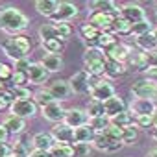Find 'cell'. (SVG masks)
<instances>
[{"label":"cell","mask_w":157,"mask_h":157,"mask_svg":"<svg viewBox=\"0 0 157 157\" xmlns=\"http://www.w3.org/2000/svg\"><path fill=\"white\" fill-rule=\"evenodd\" d=\"M39 37H41V43H44V41H52V39H59L54 24H43V26L39 28Z\"/></svg>","instance_id":"obj_35"},{"label":"cell","mask_w":157,"mask_h":157,"mask_svg":"<svg viewBox=\"0 0 157 157\" xmlns=\"http://www.w3.org/2000/svg\"><path fill=\"white\" fill-rule=\"evenodd\" d=\"M87 115H89V118L105 117V109H104V104H102V102H96V100H91V102L87 104Z\"/></svg>","instance_id":"obj_33"},{"label":"cell","mask_w":157,"mask_h":157,"mask_svg":"<svg viewBox=\"0 0 157 157\" xmlns=\"http://www.w3.org/2000/svg\"><path fill=\"white\" fill-rule=\"evenodd\" d=\"M54 26H56L57 37H59L61 41H65L67 37H70V33H72V28H70L67 22H57V24H54Z\"/></svg>","instance_id":"obj_42"},{"label":"cell","mask_w":157,"mask_h":157,"mask_svg":"<svg viewBox=\"0 0 157 157\" xmlns=\"http://www.w3.org/2000/svg\"><path fill=\"white\" fill-rule=\"evenodd\" d=\"M11 155H15V157H30V148L24 146L22 142H15L13 148H11Z\"/></svg>","instance_id":"obj_43"},{"label":"cell","mask_w":157,"mask_h":157,"mask_svg":"<svg viewBox=\"0 0 157 157\" xmlns=\"http://www.w3.org/2000/svg\"><path fill=\"white\" fill-rule=\"evenodd\" d=\"M96 133L94 129L87 124V126H82V128H76L74 129V142H83V144H91L94 140Z\"/></svg>","instance_id":"obj_20"},{"label":"cell","mask_w":157,"mask_h":157,"mask_svg":"<svg viewBox=\"0 0 157 157\" xmlns=\"http://www.w3.org/2000/svg\"><path fill=\"white\" fill-rule=\"evenodd\" d=\"M131 124H133V115L128 113V111H124V113H120V115H117V117L111 118V126L120 128V129H126V128H129Z\"/></svg>","instance_id":"obj_29"},{"label":"cell","mask_w":157,"mask_h":157,"mask_svg":"<svg viewBox=\"0 0 157 157\" xmlns=\"http://www.w3.org/2000/svg\"><path fill=\"white\" fill-rule=\"evenodd\" d=\"M11 155V150H10V146L6 144V142H2L0 140V157H10Z\"/></svg>","instance_id":"obj_51"},{"label":"cell","mask_w":157,"mask_h":157,"mask_svg":"<svg viewBox=\"0 0 157 157\" xmlns=\"http://www.w3.org/2000/svg\"><path fill=\"white\" fill-rule=\"evenodd\" d=\"M105 74H107L109 78L122 76V74H126V67H124V63H118V61H111V59H107V65H105Z\"/></svg>","instance_id":"obj_30"},{"label":"cell","mask_w":157,"mask_h":157,"mask_svg":"<svg viewBox=\"0 0 157 157\" xmlns=\"http://www.w3.org/2000/svg\"><path fill=\"white\" fill-rule=\"evenodd\" d=\"M41 44H43V48L46 50V54H52V56H59V54L63 52V48H65V44H63L61 39L44 41V43H41Z\"/></svg>","instance_id":"obj_31"},{"label":"cell","mask_w":157,"mask_h":157,"mask_svg":"<svg viewBox=\"0 0 157 157\" xmlns=\"http://www.w3.org/2000/svg\"><path fill=\"white\" fill-rule=\"evenodd\" d=\"M89 126L94 129V133H104L109 126H111V120L107 117H98V118H89Z\"/></svg>","instance_id":"obj_32"},{"label":"cell","mask_w":157,"mask_h":157,"mask_svg":"<svg viewBox=\"0 0 157 157\" xmlns=\"http://www.w3.org/2000/svg\"><path fill=\"white\" fill-rule=\"evenodd\" d=\"M37 113V104L28 98V100H15L11 104V115L21 117V118H30Z\"/></svg>","instance_id":"obj_5"},{"label":"cell","mask_w":157,"mask_h":157,"mask_svg":"<svg viewBox=\"0 0 157 157\" xmlns=\"http://www.w3.org/2000/svg\"><path fill=\"white\" fill-rule=\"evenodd\" d=\"M11 91H13L15 100H28L30 98V91L26 87H11Z\"/></svg>","instance_id":"obj_47"},{"label":"cell","mask_w":157,"mask_h":157,"mask_svg":"<svg viewBox=\"0 0 157 157\" xmlns=\"http://www.w3.org/2000/svg\"><path fill=\"white\" fill-rule=\"evenodd\" d=\"M2 65H4V63H0V68H2Z\"/></svg>","instance_id":"obj_60"},{"label":"cell","mask_w":157,"mask_h":157,"mask_svg":"<svg viewBox=\"0 0 157 157\" xmlns=\"http://www.w3.org/2000/svg\"><path fill=\"white\" fill-rule=\"evenodd\" d=\"M32 67L30 59L24 57V59H19V61H13V72H28Z\"/></svg>","instance_id":"obj_45"},{"label":"cell","mask_w":157,"mask_h":157,"mask_svg":"<svg viewBox=\"0 0 157 157\" xmlns=\"http://www.w3.org/2000/svg\"><path fill=\"white\" fill-rule=\"evenodd\" d=\"M33 102H35V104H41V107H43V105H48V104H52V102H56V100L52 98V94H50L48 89H46V91H39V93H35Z\"/></svg>","instance_id":"obj_41"},{"label":"cell","mask_w":157,"mask_h":157,"mask_svg":"<svg viewBox=\"0 0 157 157\" xmlns=\"http://www.w3.org/2000/svg\"><path fill=\"white\" fill-rule=\"evenodd\" d=\"M146 82L157 87V68H148L146 70Z\"/></svg>","instance_id":"obj_49"},{"label":"cell","mask_w":157,"mask_h":157,"mask_svg":"<svg viewBox=\"0 0 157 157\" xmlns=\"http://www.w3.org/2000/svg\"><path fill=\"white\" fill-rule=\"evenodd\" d=\"M80 32H82V35H83V39H85L87 43H89V41H96L98 35H100V32H98L93 24H89V22L83 24V26L80 28Z\"/></svg>","instance_id":"obj_37"},{"label":"cell","mask_w":157,"mask_h":157,"mask_svg":"<svg viewBox=\"0 0 157 157\" xmlns=\"http://www.w3.org/2000/svg\"><path fill=\"white\" fill-rule=\"evenodd\" d=\"M131 33H133L135 37H140V35L151 33V24H150V21L146 19V21H142V22H137V24H133V30H131Z\"/></svg>","instance_id":"obj_38"},{"label":"cell","mask_w":157,"mask_h":157,"mask_svg":"<svg viewBox=\"0 0 157 157\" xmlns=\"http://www.w3.org/2000/svg\"><path fill=\"white\" fill-rule=\"evenodd\" d=\"M41 113H43V117L46 118V120H52V122H61L63 118H65V109H63V105L59 104V102H52V104H48V105H43L41 107Z\"/></svg>","instance_id":"obj_16"},{"label":"cell","mask_w":157,"mask_h":157,"mask_svg":"<svg viewBox=\"0 0 157 157\" xmlns=\"http://www.w3.org/2000/svg\"><path fill=\"white\" fill-rule=\"evenodd\" d=\"M2 91H4V89H2V80H0V93H2Z\"/></svg>","instance_id":"obj_58"},{"label":"cell","mask_w":157,"mask_h":157,"mask_svg":"<svg viewBox=\"0 0 157 157\" xmlns=\"http://www.w3.org/2000/svg\"><path fill=\"white\" fill-rule=\"evenodd\" d=\"M155 104L153 100H144V98H135L131 102V113L133 117H146V115H153L155 113Z\"/></svg>","instance_id":"obj_15"},{"label":"cell","mask_w":157,"mask_h":157,"mask_svg":"<svg viewBox=\"0 0 157 157\" xmlns=\"http://www.w3.org/2000/svg\"><path fill=\"white\" fill-rule=\"evenodd\" d=\"M78 15V6L70 4V2H59V8L56 11V15L52 17V24L57 22H68L70 19H74Z\"/></svg>","instance_id":"obj_11"},{"label":"cell","mask_w":157,"mask_h":157,"mask_svg":"<svg viewBox=\"0 0 157 157\" xmlns=\"http://www.w3.org/2000/svg\"><path fill=\"white\" fill-rule=\"evenodd\" d=\"M129 65H131L135 70H144V72L150 68L144 52H131V54H129Z\"/></svg>","instance_id":"obj_25"},{"label":"cell","mask_w":157,"mask_h":157,"mask_svg":"<svg viewBox=\"0 0 157 157\" xmlns=\"http://www.w3.org/2000/svg\"><path fill=\"white\" fill-rule=\"evenodd\" d=\"M135 43H137V46L144 52V54H148V52H153L155 48H157V41H155V37L151 35V33H146V35H140V37H135Z\"/></svg>","instance_id":"obj_24"},{"label":"cell","mask_w":157,"mask_h":157,"mask_svg":"<svg viewBox=\"0 0 157 157\" xmlns=\"http://www.w3.org/2000/svg\"><path fill=\"white\" fill-rule=\"evenodd\" d=\"M104 109H105V117L111 120L113 117H117V115H120V113H124L126 111V105H124V100L120 98V96H113V98H109V100H105L104 102Z\"/></svg>","instance_id":"obj_17"},{"label":"cell","mask_w":157,"mask_h":157,"mask_svg":"<svg viewBox=\"0 0 157 157\" xmlns=\"http://www.w3.org/2000/svg\"><path fill=\"white\" fill-rule=\"evenodd\" d=\"M120 17L124 21H128L129 24H137V22L146 21V13L139 4H124L120 8Z\"/></svg>","instance_id":"obj_6"},{"label":"cell","mask_w":157,"mask_h":157,"mask_svg":"<svg viewBox=\"0 0 157 157\" xmlns=\"http://www.w3.org/2000/svg\"><path fill=\"white\" fill-rule=\"evenodd\" d=\"M57 8H59V2H56V0H37V2H35V10L41 15L50 17V19L56 15Z\"/></svg>","instance_id":"obj_23"},{"label":"cell","mask_w":157,"mask_h":157,"mask_svg":"<svg viewBox=\"0 0 157 157\" xmlns=\"http://www.w3.org/2000/svg\"><path fill=\"white\" fill-rule=\"evenodd\" d=\"M74 157H91V144H83V142H74Z\"/></svg>","instance_id":"obj_39"},{"label":"cell","mask_w":157,"mask_h":157,"mask_svg":"<svg viewBox=\"0 0 157 157\" xmlns=\"http://www.w3.org/2000/svg\"><path fill=\"white\" fill-rule=\"evenodd\" d=\"M131 93H133V96H135V98L153 100V96L157 94V87H155V85H151V83H150V82H146V80H140V82L133 83Z\"/></svg>","instance_id":"obj_12"},{"label":"cell","mask_w":157,"mask_h":157,"mask_svg":"<svg viewBox=\"0 0 157 157\" xmlns=\"http://www.w3.org/2000/svg\"><path fill=\"white\" fill-rule=\"evenodd\" d=\"M113 28H115V32H117V33H120V35H128V33H131L133 24H129V22H128V21H124L122 17H117V21H115Z\"/></svg>","instance_id":"obj_36"},{"label":"cell","mask_w":157,"mask_h":157,"mask_svg":"<svg viewBox=\"0 0 157 157\" xmlns=\"http://www.w3.org/2000/svg\"><path fill=\"white\" fill-rule=\"evenodd\" d=\"M10 157H15V155H10Z\"/></svg>","instance_id":"obj_61"},{"label":"cell","mask_w":157,"mask_h":157,"mask_svg":"<svg viewBox=\"0 0 157 157\" xmlns=\"http://www.w3.org/2000/svg\"><path fill=\"white\" fill-rule=\"evenodd\" d=\"M11 82L15 83L13 87H24L30 80H28V72H13V78Z\"/></svg>","instance_id":"obj_44"},{"label":"cell","mask_w":157,"mask_h":157,"mask_svg":"<svg viewBox=\"0 0 157 157\" xmlns=\"http://www.w3.org/2000/svg\"><path fill=\"white\" fill-rule=\"evenodd\" d=\"M146 157H157V148H155V150H151V151H150Z\"/></svg>","instance_id":"obj_55"},{"label":"cell","mask_w":157,"mask_h":157,"mask_svg":"<svg viewBox=\"0 0 157 157\" xmlns=\"http://www.w3.org/2000/svg\"><path fill=\"white\" fill-rule=\"evenodd\" d=\"M50 135H52V139H54L57 144H61V146H63V144H70V142L74 140V129L68 128V126L63 124V122L56 124V126L52 128Z\"/></svg>","instance_id":"obj_10"},{"label":"cell","mask_w":157,"mask_h":157,"mask_svg":"<svg viewBox=\"0 0 157 157\" xmlns=\"http://www.w3.org/2000/svg\"><path fill=\"white\" fill-rule=\"evenodd\" d=\"M63 124H67V126L72 128V129L82 128V126H87V124H89V115H87V111H83V109H68V111L65 113Z\"/></svg>","instance_id":"obj_8"},{"label":"cell","mask_w":157,"mask_h":157,"mask_svg":"<svg viewBox=\"0 0 157 157\" xmlns=\"http://www.w3.org/2000/svg\"><path fill=\"white\" fill-rule=\"evenodd\" d=\"M46 78H48V70L43 67V63H32V67L28 70V80L33 85H41L46 82Z\"/></svg>","instance_id":"obj_18"},{"label":"cell","mask_w":157,"mask_h":157,"mask_svg":"<svg viewBox=\"0 0 157 157\" xmlns=\"http://www.w3.org/2000/svg\"><path fill=\"white\" fill-rule=\"evenodd\" d=\"M8 137H10V131L6 129V126H4V124H0V140L6 142V140H8Z\"/></svg>","instance_id":"obj_52"},{"label":"cell","mask_w":157,"mask_h":157,"mask_svg":"<svg viewBox=\"0 0 157 157\" xmlns=\"http://www.w3.org/2000/svg\"><path fill=\"white\" fill-rule=\"evenodd\" d=\"M151 135H153V139H155V140H157V126H155V128H153V131H151Z\"/></svg>","instance_id":"obj_56"},{"label":"cell","mask_w":157,"mask_h":157,"mask_svg":"<svg viewBox=\"0 0 157 157\" xmlns=\"http://www.w3.org/2000/svg\"><path fill=\"white\" fill-rule=\"evenodd\" d=\"M83 63H85V70L91 76H102V74H105L107 56L100 48H89L83 54Z\"/></svg>","instance_id":"obj_3"},{"label":"cell","mask_w":157,"mask_h":157,"mask_svg":"<svg viewBox=\"0 0 157 157\" xmlns=\"http://www.w3.org/2000/svg\"><path fill=\"white\" fill-rule=\"evenodd\" d=\"M30 157H50V151H41V150H33L30 153Z\"/></svg>","instance_id":"obj_53"},{"label":"cell","mask_w":157,"mask_h":157,"mask_svg":"<svg viewBox=\"0 0 157 157\" xmlns=\"http://www.w3.org/2000/svg\"><path fill=\"white\" fill-rule=\"evenodd\" d=\"M48 93L52 94V98H54L56 102H61V100H67V98L72 94V89H70V83H68V82L57 80V82L50 83Z\"/></svg>","instance_id":"obj_13"},{"label":"cell","mask_w":157,"mask_h":157,"mask_svg":"<svg viewBox=\"0 0 157 157\" xmlns=\"http://www.w3.org/2000/svg\"><path fill=\"white\" fill-rule=\"evenodd\" d=\"M146 59H148V67L150 68H157V50L148 52L146 54Z\"/></svg>","instance_id":"obj_50"},{"label":"cell","mask_w":157,"mask_h":157,"mask_svg":"<svg viewBox=\"0 0 157 157\" xmlns=\"http://www.w3.org/2000/svg\"><path fill=\"white\" fill-rule=\"evenodd\" d=\"M115 44H118L117 43V37L113 33H109V32L100 33L98 39H96V48H100V50H111Z\"/></svg>","instance_id":"obj_27"},{"label":"cell","mask_w":157,"mask_h":157,"mask_svg":"<svg viewBox=\"0 0 157 157\" xmlns=\"http://www.w3.org/2000/svg\"><path fill=\"white\" fill-rule=\"evenodd\" d=\"M41 63H43V67H44L48 72H57V70H61V67H63L61 56H52V54H46Z\"/></svg>","instance_id":"obj_26"},{"label":"cell","mask_w":157,"mask_h":157,"mask_svg":"<svg viewBox=\"0 0 157 157\" xmlns=\"http://www.w3.org/2000/svg\"><path fill=\"white\" fill-rule=\"evenodd\" d=\"M151 35H153V37H155V41H157V28H155V30H151Z\"/></svg>","instance_id":"obj_57"},{"label":"cell","mask_w":157,"mask_h":157,"mask_svg":"<svg viewBox=\"0 0 157 157\" xmlns=\"http://www.w3.org/2000/svg\"><path fill=\"white\" fill-rule=\"evenodd\" d=\"M6 107H8V102H6V100H4L2 96H0V111H4Z\"/></svg>","instance_id":"obj_54"},{"label":"cell","mask_w":157,"mask_h":157,"mask_svg":"<svg viewBox=\"0 0 157 157\" xmlns=\"http://www.w3.org/2000/svg\"><path fill=\"white\" fill-rule=\"evenodd\" d=\"M93 8L98 13H109V15H115L118 10L117 2H111V0H96V2H93Z\"/></svg>","instance_id":"obj_28"},{"label":"cell","mask_w":157,"mask_h":157,"mask_svg":"<svg viewBox=\"0 0 157 157\" xmlns=\"http://www.w3.org/2000/svg\"><path fill=\"white\" fill-rule=\"evenodd\" d=\"M155 13H157V4H155Z\"/></svg>","instance_id":"obj_59"},{"label":"cell","mask_w":157,"mask_h":157,"mask_svg":"<svg viewBox=\"0 0 157 157\" xmlns=\"http://www.w3.org/2000/svg\"><path fill=\"white\" fill-rule=\"evenodd\" d=\"M26 28H28V17L19 8L0 10V30H4L8 33H13V35H19Z\"/></svg>","instance_id":"obj_1"},{"label":"cell","mask_w":157,"mask_h":157,"mask_svg":"<svg viewBox=\"0 0 157 157\" xmlns=\"http://www.w3.org/2000/svg\"><path fill=\"white\" fill-rule=\"evenodd\" d=\"M50 157H74V148L72 144H57L50 150Z\"/></svg>","instance_id":"obj_34"},{"label":"cell","mask_w":157,"mask_h":157,"mask_svg":"<svg viewBox=\"0 0 157 157\" xmlns=\"http://www.w3.org/2000/svg\"><path fill=\"white\" fill-rule=\"evenodd\" d=\"M129 48L126 46V44H122V43H118V44H115L111 50H107V59H111V61H118V63H124V59H128L129 57Z\"/></svg>","instance_id":"obj_22"},{"label":"cell","mask_w":157,"mask_h":157,"mask_svg":"<svg viewBox=\"0 0 157 157\" xmlns=\"http://www.w3.org/2000/svg\"><path fill=\"white\" fill-rule=\"evenodd\" d=\"M94 146H96L98 150H102V151H117V150H120L124 144L118 142V140H115L113 137H109L107 131H104V133H98V135L94 137Z\"/></svg>","instance_id":"obj_14"},{"label":"cell","mask_w":157,"mask_h":157,"mask_svg":"<svg viewBox=\"0 0 157 157\" xmlns=\"http://www.w3.org/2000/svg\"><path fill=\"white\" fill-rule=\"evenodd\" d=\"M89 94L93 96V100L104 104L105 100H109V98L115 96V87H113L107 80H98V82H94V83L91 85Z\"/></svg>","instance_id":"obj_4"},{"label":"cell","mask_w":157,"mask_h":157,"mask_svg":"<svg viewBox=\"0 0 157 157\" xmlns=\"http://www.w3.org/2000/svg\"><path fill=\"white\" fill-rule=\"evenodd\" d=\"M115 21H117L115 15H109V13H98V11H94V13L89 17V24H93L100 33H104V32H107L109 28H113Z\"/></svg>","instance_id":"obj_9"},{"label":"cell","mask_w":157,"mask_h":157,"mask_svg":"<svg viewBox=\"0 0 157 157\" xmlns=\"http://www.w3.org/2000/svg\"><path fill=\"white\" fill-rule=\"evenodd\" d=\"M137 140V128L129 126L122 131V144H135Z\"/></svg>","instance_id":"obj_40"},{"label":"cell","mask_w":157,"mask_h":157,"mask_svg":"<svg viewBox=\"0 0 157 157\" xmlns=\"http://www.w3.org/2000/svg\"><path fill=\"white\" fill-rule=\"evenodd\" d=\"M2 50L8 57H11L13 61H19V59H24L26 54L32 50V43H30V37L26 35H13L11 39L4 41L2 43Z\"/></svg>","instance_id":"obj_2"},{"label":"cell","mask_w":157,"mask_h":157,"mask_svg":"<svg viewBox=\"0 0 157 157\" xmlns=\"http://www.w3.org/2000/svg\"><path fill=\"white\" fill-rule=\"evenodd\" d=\"M135 124H137L139 128H153V115L135 117Z\"/></svg>","instance_id":"obj_46"},{"label":"cell","mask_w":157,"mask_h":157,"mask_svg":"<svg viewBox=\"0 0 157 157\" xmlns=\"http://www.w3.org/2000/svg\"><path fill=\"white\" fill-rule=\"evenodd\" d=\"M54 144H56V140L52 139V135H50V133H37V135H33V137H32V146H33L35 150L50 151V150L54 148Z\"/></svg>","instance_id":"obj_19"},{"label":"cell","mask_w":157,"mask_h":157,"mask_svg":"<svg viewBox=\"0 0 157 157\" xmlns=\"http://www.w3.org/2000/svg\"><path fill=\"white\" fill-rule=\"evenodd\" d=\"M13 78V67L10 65H2V68H0V80H11Z\"/></svg>","instance_id":"obj_48"},{"label":"cell","mask_w":157,"mask_h":157,"mask_svg":"<svg viewBox=\"0 0 157 157\" xmlns=\"http://www.w3.org/2000/svg\"><path fill=\"white\" fill-rule=\"evenodd\" d=\"M89 78H91V74H89L87 70H80V72H76V74L70 78V80H68L72 93H76V94H83V93H89V89H91Z\"/></svg>","instance_id":"obj_7"},{"label":"cell","mask_w":157,"mask_h":157,"mask_svg":"<svg viewBox=\"0 0 157 157\" xmlns=\"http://www.w3.org/2000/svg\"><path fill=\"white\" fill-rule=\"evenodd\" d=\"M2 124L6 126V129L10 131V135H19V133H22V131H24V128H26L24 118L15 117V115H10V117H8Z\"/></svg>","instance_id":"obj_21"}]
</instances>
